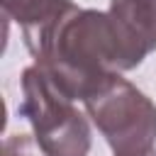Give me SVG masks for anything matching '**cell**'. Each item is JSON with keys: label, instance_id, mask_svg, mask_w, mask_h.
Wrapping results in <instances>:
<instances>
[{"label": "cell", "instance_id": "cell-1", "mask_svg": "<svg viewBox=\"0 0 156 156\" xmlns=\"http://www.w3.org/2000/svg\"><path fill=\"white\" fill-rule=\"evenodd\" d=\"M24 44L34 63L71 98L85 100L110 73L129 71L122 41L107 10L68 5Z\"/></svg>", "mask_w": 156, "mask_h": 156}, {"label": "cell", "instance_id": "cell-2", "mask_svg": "<svg viewBox=\"0 0 156 156\" xmlns=\"http://www.w3.org/2000/svg\"><path fill=\"white\" fill-rule=\"evenodd\" d=\"M20 115L46 156H88L93 146L88 117L37 63L22 71Z\"/></svg>", "mask_w": 156, "mask_h": 156}, {"label": "cell", "instance_id": "cell-3", "mask_svg": "<svg viewBox=\"0 0 156 156\" xmlns=\"http://www.w3.org/2000/svg\"><path fill=\"white\" fill-rule=\"evenodd\" d=\"M83 105L115 156H146L156 149V105L122 73H110Z\"/></svg>", "mask_w": 156, "mask_h": 156}, {"label": "cell", "instance_id": "cell-4", "mask_svg": "<svg viewBox=\"0 0 156 156\" xmlns=\"http://www.w3.org/2000/svg\"><path fill=\"white\" fill-rule=\"evenodd\" d=\"M107 15L122 41L129 71L156 51V0H110Z\"/></svg>", "mask_w": 156, "mask_h": 156}, {"label": "cell", "instance_id": "cell-5", "mask_svg": "<svg viewBox=\"0 0 156 156\" xmlns=\"http://www.w3.org/2000/svg\"><path fill=\"white\" fill-rule=\"evenodd\" d=\"M0 2L5 17L20 24L22 37L46 27L68 5V0H0Z\"/></svg>", "mask_w": 156, "mask_h": 156}, {"label": "cell", "instance_id": "cell-6", "mask_svg": "<svg viewBox=\"0 0 156 156\" xmlns=\"http://www.w3.org/2000/svg\"><path fill=\"white\" fill-rule=\"evenodd\" d=\"M2 156H46L34 134H10L2 144Z\"/></svg>", "mask_w": 156, "mask_h": 156}, {"label": "cell", "instance_id": "cell-7", "mask_svg": "<svg viewBox=\"0 0 156 156\" xmlns=\"http://www.w3.org/2000/svg\"><path fill=\"white\" fill-rule=\"evenodd\" d=\"M146 156H156V149H154V151H151V154H146Z\"/></svg>", "mask_w": 156, "mask_h": 156}]
</instances>
